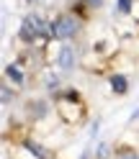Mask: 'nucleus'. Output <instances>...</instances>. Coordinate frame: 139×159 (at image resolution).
Here are the masks:
<instances>
[{"label": "nucleus", "instance_id": "nucleus-1", "mask_svg": "<svg viewBox=\"0 0 139 159\" xmlns=\"http://www.w3.org/2000/svg\"><path fill=\"white\" fill-rule=\"evenodd\" d=\"M54 100V113L62 123L67 126H80L85 123L88 118V105L83 100V95L75 90V87H62V90H57L52 95Z\"/></svg>", "mask_w": 139, "mask_h": 159}, {"label": "nucleus", "instance_id": "nucleus-2", "mask_svg": "<svg viewBox=\"0 0 139 159\" xmlns=\"http://www.w3.org/2000/svg\"><path fill=\"white\" fill-rule=\"evenodd\" d=\"M83 26H85V21L77 13L65 11V13H59L54 18V39H59V41H65V44L75 41V39L83 34Z\"/></svg>", "mask_w": 139, "mask_h": 159}, {"label": "nucleus", "instance_id": "nucleus-3", "mask_svg": "<svg viewBox=\"0 0 139 159\" xmlns=\"http://www.w3.org/2000/svg\"><path fill=\"white\" fill-rule=\"evenodd\" d=\"M26 116L31 123H41L44 118H49V100L46 98H31L26 103Z\"/></svg>", "mask_w": 139, "mask_h": 159}, {"label": "nucleus", "instance_id": "nucleus-4", "mask_svg": "<svg viewBox=\"0 0 139 159\" xmlns=\"http://www.w3.org/2000/svg\"><path fill=\"white\" fill-rule=\"evenodd\" d=\"M77 62H80V57H77V49L72 46V41H67V44L62 46V54H59V62H57L59 72H72V69L77 67Z\"/></svg>", "mask_w": 139, "mask_h": 159}, {"label": "nucleus", "instance_id": "nucleus-5", "mask_svg": "<svg viewBox=\"0 0 139 159\" xmlns=\"http://www.w3.org/2000/svg\"><path fill=\"white\" fill-rule=\"evenodd\" d=\"M129 85H132V82H129V77L124 72H111V75H108V87H111L113 95H118V98L126 95L129 93Z\"/></svg>", "mask_w": 139, "mask_h": 159}, {"label": "nucleus", "instance_id": "nucleus-6", "mask_svg": "<svg viewBox=\"0 0 139 159\" xmlns=\"http://www.w3.org/2000/svg\"><path fill=\"white\" fill-rule=\"evenodd\" d=\"M5 77L11 80V82L16 87H21L26 82V67L21 62H11V64H5Z\"/></svg>", "mask_w": 139, "mask_h": 159}, {"label": "nucleus", "instance_id": "nucleus-7", "mask_svg": "<svg viewBox=\"0 0 139 159\" xmlns=\"http://www.w3.org/2000/svg\"><path fill=\"white\" fill-rule=\"evenodd\" d=\"M23 144L31 149V152H34L39 159H54V157H52V149H49V146H44V144H39L34 136H23Z\"/></svg>", "mask_w": 139, "mask_h": 159}, {"label": "nucleus", "instance_id": "nucleus-8", "mask_svg": "<svg viewBox=\"0 0 139 159\" xmlns=\"http://www.w3.org/2000/svg\"><path fill=\"white\" fill-rule=\"evenodd\" d=\"M11 159H39V157H36L23 141H18V144L11 146Z\"/></svg>", "mask_w": 139, "mask_h": 159}, {"label": "nucleus", "instance_id": "nucleus-9", "mask_svg": "<svg viewBox=\"0 0 139 159\" xmlns=\"http://www.w3.org/2000/svg\"><path fill=\"white\" fill-rule=\"evenodd\" d=\"M116 159H139V149L118 144V146H116Z\"/></svg>", "mask_w": 139, "mask_h": 159}, {"label": "nucleus", "instance_id": "nucleus-10", "mask_svg": "<svg viewBox=\"0 0 139 159\" xmlns=\"http://www.w3.org/2000/svg\"><path fill=\"white\" fill-rule=\"evenodd\" d=\"M134 3H137V0H116V11L121 13V16H126V18H132Z\"/></svg>", "mask_w": 139, "mask_h": 159}, {"label": "nucleus", "instance_id": "nucleus-11", "mask_svg": "<svg viewBox=\"0 0 139 159\" xmlns=\"http://www.w3.org/2000/svg\"><path fill=\"white\" fill-rule=\"evenodd\" d=\"M13 98H16V93L11 90L8 85H3V105H8V103H13Z\"/></svg>", "mask_w": 139, "mask_h": 159}, {"label": "nucleus", "instance_id": "nucleus-12", "mask_svg": "<svg viewBox=\"0 0 139 159\" xmlns=\"http://www.w3.org/2000/svg\"><path fill=\"white\" fill-rule=\"evenodd\" d=\"M83 3H85L88 8H90V11H101V8H103V3H106V0H83Z\"/></svg>", "mask_w": 139, "mask_h": 159}, {"label": "nucleus", "instance_id": "nucleus-13", "mask_svg": "<svg viewBox=\"0 0 139 159\" xmlns=\"http://www.w3.org/2000/svg\"><path fill=\"white\" fill-rule=\"evenodd\" d=\"M137 121H139V111H137V113L132 116V123H137Z\"/></svg>", "mask_w": 139, "mask_h": 159}, {"label": "nucleus", "instance_id": "nucleus-14", "mask_svg": "<svg viewBox=\"0 0 139 159\" xmlns=\"http://www.w3.org/2000/svg\"><path fill=\"white\" fill-rule=\"evenodd\" d=\"M26 3H28V5H36V3H41V0H26Z\"/></svg>", "mask_w": 139, "mask_h": 159}]
</instances>
